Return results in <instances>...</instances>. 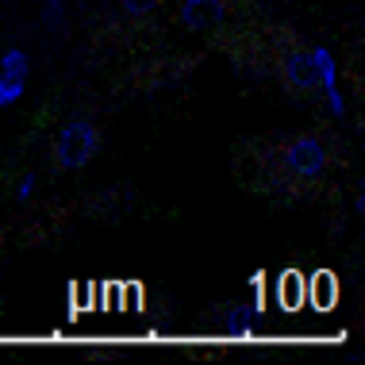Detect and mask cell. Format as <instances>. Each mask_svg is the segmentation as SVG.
<instances>
[{
    "mask_svg": "<svg viewBox=\"0 0 365 365\" xmlns=\"http://www.w3.org/2000/svg\"><path fill=\"white\" fill-rule=\"evenodd\" d=\"M96 146H101V135H96V127L88 123V120L66 123L62 135H58V143H54L58 170H85L88 158L96 154Z\"/></svg>",
    "mask_w": 365,
    "mask_h": 365,
    "instance_id": "obj_1",
    "label": "cell"
},
{
    "mask_svg": "<svg viewBox=\"0 0 365 365\" xmlns=\"http://www.w3.org/2000/svg\"><path fill=\"white\" fill-rule=\"evenodd\" d=\"M284 165H289V173L300 177V181H315V177L327 170V146L319 139H312V135H304V139H296L289 146Z\"/></svg>",
    "mask_w": 365,
    "mask_h": 365,
    "instance_id": "obj_2",
    "label": "cell"
},
{
    "mask_svg": "<svg viewBox=\"0 0 365 365\" xmlns=\"http://www.w3.org/2000/svg\"><path fill=\"white\" fill-rule=\"evenodd\" d=\"M227 19V0H181V24L192 31H208Z\"/></svg>",
    "mask_w": 365,
    "mask_h": 365,
    "instance_id": "obj_3",
    "label": "cell"
},
{
    "mask_svg": "<svg viewBox=\"0 0 365 365\" xmlns=\"http://www.w3.org/2000/svg\"><path fill=\"white\" fill-rule=\"evenodd\" d=\"M304 304H312L315 312H334V304H339V277H334L331 269H315L308 277V296H304Z\"/></svg>",
    "mask_w": 365,
    "mask_h": 365,
    "instance_id": "obj_4",
    "label": "cell"
},
{
    "mask_svg": "<svg viewBox=\"0 0 365 365\" xmlns=\"http://www.w3.org/2000/svg\"><path fill=\"white\" fill-rule=\"evenodd\" d=\"M277 308L281 312H300L304 308V296H308V277L300 269H284L277 273Z\"/></svg>",
    "mask_w": 365,
    "mask_h": 365,
    "instance_id": "obj_5",
    "label": "cell"
},
{
    "mask_svg": "<svg viewBox=\"0 0 365 365\" xmlns=\"http://www.w3.org/2000/svg\"><path fill=\"white\" fill-rule=\"evenodd\" d=\"M284 81H289L292 88H304V93L319 88V73H315L312 51H292L289 58H284Z\"/></svg>",
    "mask_w": 365,
    "mask_h": 365,
    "instance_id": "obj_6",
    "label": "cell"
},
{
    "mask_svg": "<svg viewBox=\"0 0 365 365\" xmlns=\"http://www.w3.org/2000/svg\"><path fill=\"white\" fill-rule=\"evenodd\" d=\"M258 308L254 304H239V308H227L223 315V334L227 339H250L254 327H258Z\"/></svg>",
    "mask_w": 365,
    "mask_h": 365,
    "instance_id": "obj_7",
    "label": "cell"
},
{
    "mask_svg": "<svg viewBox=\"0 0 365 365\" xmlns=\"http://www.w3.org/2000/svg\"><path fill=\"white\" fill-rule=\"evenodd\" d=\"M27 73H31V58L24 51H4L0 54V77H12V81H27Z\"/></svg>",
    "mask_w": 365,
    "mask_h": 365,
    "instance_id": "obj_8",
    "label": "cell"
},
{
    "mask_svg": "<svg viewBox=\"0 0 365 365\" xmlns=\"http://www.w3.org/2000/svg\"><path fill=\"white\" fill-rule=\"evenodd\" d=\"M312 62H315V73H319V85L323 88H334L339 85V62H334V54L327 46H315L312 51Z\"/></svg>",
    "mask_w": 365,
    "mask_h": 365,
    "instance_id": "obj_9",
    "label": "cell"
},
{
    "mask_svg": "<svg viewBox=\"0 0 365 365\" xmlns=\"http://www.w3.org/2000/svg\"><path fill=\"white\" fill-rule=\"evenodd\" d=\"M19 96H24V81H12V77H0V108H12Z\"/></svg>",
    "mask_w": 365,
    "mask_h": 365,
    "instance_id": "obj_10",
    "label": "cell"
},
{
    "mask_svg": "<svg viewBox=\"0 0 365 365\" xmlns=\"http://www.w3.org/2000/svg\"><path fill=\"white\" fill-rule=\"evenodd\" d=\"M246 284H250V292H254V300H250V304L262 312V308H265V273H262V269H254L250 277H246Z\"/></svg>",
    "mask_w": 365,
    "mask_h": 365,
    "instance_id": "obj_11",
    "label": "cell"
},
{
    "mask_svg": "<svg viewBox=\"0 0 365 365\" xmlns=\"http://www.w3.org/2000/svg\"><path fill=\"white\" fill-rule=\"evenodd\" d=\"M120 8L127 16H146V12H154V8H158V0H120Z\"/></svg>",
    "mask_w": 365,
    "mask_h": 365,
    "instance_id": "obj_12",
    "label": "cell"
},
{
    "mask_svg": "<svg viewBox=\"0 0 365 365\" xmlns=\"http://www.w3.org/2000/svg\"><path fill=\"white\" fill-rule=\"evenodd\" d=\"M323 93H327V108H331V115H339V120H342V115H346V96L339 93V85H334V88H323Z\"/></svg>",
    "mask_w": 365,
    "mask_h": 365,
    "instance_id": "obj_13",
    "label": "cell"
},
{
    "mask_svg": "<svg viewBox=\"0 0 365 365\" xmlns=\"http://www.w3.org/2000/svg\"><path fill=\"white\" fill-rule=\"evenodd\" d=\"M62 12H66V0H46V19H51V27L62 24Z\"/></svg>",
    "mask_w": 365,
    "mask_h": 365,
    "instance_id": "obj_14",
    "label": "cell"
},
{
    "mask_svg": "<svg viewBox=\"0 0 365 365\" xmlns=\"http://www.w3.org/2000/svg\"><path fill=\"white\" fill-rule=\"evenodd\" d=\"M31 192H35V173H27L16 189V200H31Z\"/></svg>",
    "mask_w": 365,
    "mask_h": 365,
    "instance_id": "obj_15",
    "label": "cell"
}]
</instances>
